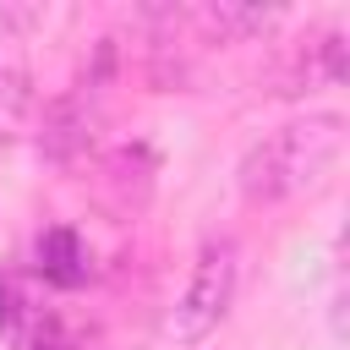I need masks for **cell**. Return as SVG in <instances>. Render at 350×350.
Returning <instances> with one entry per match:
<instances>
[{
    "mask_svg": "<svg viewBox=\"0 0 350 350\" xmlns=\"http://www.w3.org/2000/svg\"><path fill=\"white\" fill-rule=\"evenodd\" d=\"M153 153L142 148V142H131V148H115L104 164H98V175H93V197H98V208H109L115 219H131V213H142V202L153 197Z\"/></svg>",
    "mask_w": 350,
    "mask_h": 350,
    "instance_id": "3957f363",
    "label": "cell"
},
{
    "mask_svg": "<svg viewBox=\"0 0 350 350\" xmlns=\"http://www.w3.org/2000/svg\"><path fill=\"white\" fill-rule=\"evenodd\" d=\"M16 350H82V339L55 312H27V323L16 328Z\"/></svg>",
    "mask_w": 350,
    "mask_h": 350,
    "instance_id": "ba28073f",
    "label": "cell"
},
{
    "mask_svg": "<svg viewBox=\"0 0 350 350\" xmlns=\"http://www.w3.org/2000/svg\"><path fill=\"white\" fill-rule=\"evenodd\" d=\"M33 268H38V279L55 284V290H77V284L93 279L88 241H82L71 224H49V230L38 235V246H33Z\"/></svg>",
    "mask_w": 350,
    "mask_h": 350,
    "instance_id": "5b68a950",
    "label": "cell"
},
{
    "mask_svg": "<svg viewBox=\"0 0 350 350\" xmlns=\"http://www.w3.org/2000/svg\"><path fill=\"white\" fill-rule=\"evenodd\" d=\"M93 142V88H77V93H60L55 104H44L38 115V148L55 159V164H77Z\"/></svg>",
    "mask_w": 350,
    "mask_h": 350,
    "instance_id": "277c9868",
    "label": "cell"
},
{
    "mask_svg": "<svg viewBox=\"0 0 350 350\" xmlns=\"http://www.w3.org/2000/svg\"><path fill=\"white\" fill-rule=\"evenodd\" d=\"M197 27H208V38H235V33H262L273 22V11H257V5H202V11H186Z\"/></svg>",
    "mask_w": 350,
    "mask_h": 350,
    "instance_id": "52a82bcc",
    "label": "cell"
},
{
    "mask_svg": "<svg viewBox=\"0 0 350 350\" xmlns=\"http://www.w3.org/2000/svg\"><path fill=\"white\" fill-rule=\"evenodd\" d=\"M33 120H38V93H33V77H27L22 66H0V142L22 137Z\"/></svg>",
    "mask_w": 350,
    "mask_h": 350,
    "instance_id": "8992f818",
    "label": "cell"
},
{
    "mask_svg": "<svg viewBox=\"0 0 350 350\" xmlns=\"http://www.w3.org/2000/svg\"><path fill=\"white\" fill-rule=\"evenodd\" d=\"M345 153V120L339 115H306L279 126L273 137H262L246 159H241V191L246 202H284L312 191L334 159Z\"/></svg>",
    "mask_w": 350,
    "mask_h": 350,
    "instance_id": "6da1fadb",
    "label": "cell"
},
{
    "mask_svg": "<svg viewBox=\"0 0 350 350\" xmlns=\"http://www.w3.org/2000/svg\"><path fill=\"white\" fill-rule=\"evenodd\" d=\"M235 284H241V252H235L230 235H219V241H208V246L197 252L191 279H186L180 301H175L170 317H164V334L180 339V345H197L202 334H213V328L224 323L230 301H235Z\"/></svg>",
    "mask_w": 350,
    "mask_h": 350,
    "instance_id": "7a4b0ae2",
    "label": "cell"
},
{
    "mask_svg": "<svg viewBox=\"0 0 350 350\" xmlns=\"http://www.w3.org/2000/svg\"><path fill=\"white\" fill-rule=\"evenodd\" d=\"M27 312H33V306L22 301V284H16L11 273H0V334L16 339V328L27 323Z\"/></svg>",
    "mask_w": 350,
    "mask_h": 350,
    "instance_id": "9c48e42d",
    "label": "cell"
}]
</instances>
